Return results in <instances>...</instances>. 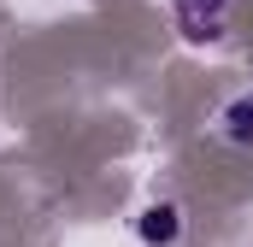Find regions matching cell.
Masks as SVG:
<instances>
[{
	"label": "cell",
	"mask_w": 253,
	"mask_h": 247,
	"mask_svg": "<svg viewBox=\"0 0 253 247\" xmlns=\"http://www.w3.org/2000/svg\"><path fill=\"white\" fill-rule=\"evenodd\" d=\"M129 230H135L141 247H177L189 236V212H183L177 200H147V206L129 218Z\"/></svg>",
	"instance_id": "obj_1"
},
{
	"label": "cell",
	"mask_w": 253,
	"mask_h": 247,
	"mask_svg": "<svg viewBox=\"0 0 253 247\" xmlns=\"http://www.w3.org/2000/svg\"><path fill=\"white\" fill-rule=\"evenodd\" d=\"M171 24L183 41H218L230 24V0H171Z\"/></svg>",
	"instance_id": "obj_2"
},
{
	"label": "cell",
	"mask_w": 253,
	"mask_h": 247,
	"mask_svg": "<svg viewBox=\"0 0 253 247\" xmlns=\"http://www.w3.org/2000/svg\"><path fill=\"white\" fill-rule=\"evenodd\" d=\"M212 129H218V141H230V147H253V88H236V94L212 112Z\"/></svg>",
	"instance_id": "obj_3"
}]
</instances>
